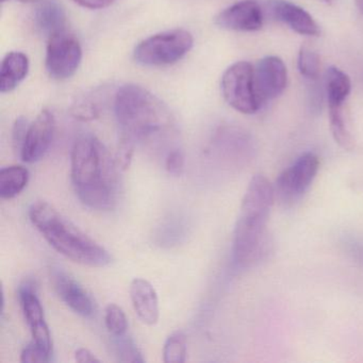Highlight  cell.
I'll return each instance as SVG.
<instances>
[{
    "mask_svg": "<svg viewBox=\"0 0 363 363\" xmlns=\"http://www.w3.org/2000/svg\"><path fill=\"white\" fill-rule=\"evenodd\" d=\"M118 164L106 146L93 135L79 138L71 152V179L86 207L109 211L118 201Z\"/></svg>",
    "mask_w": 363,
    "mask_h": 363,
    "instance_id": "1",
    "label": "cell"
},
{
    "mask_svg": "<svg viewBox=\"0 0 363 363\" xmlns=\"http://www.w3.org/2000/svg\"><path fill=\"white\" fill-rule=\"evenodd\" d=\"M275 189L265 176L255 175L242 201L233 235V260L250 267L267 254V227L275 201Z\"/></svg>",
    "mask_w": 363,
    "mask_h": 363,
    "instance_id": "2",
    "label": "cell"
},
{
    "mask_svg": "<svg viewBox=\"0 0 363 363\" xmlns=\"http://www.w3.org/2000/svg\"><path fill=\"white\" fill-rule=\"evenodd\" d=\"M28 214L33 226L50 245L69 260L91 267H105L112 262V256L105 247L48 201H35Z\"/></svg>",
    "mask_w": 363,
    "mask_h": 363,
    "instance_id": "3",
    "label": "cell"
},
{
    "mask_svg": "<svg viewBox=\"0 0 363 363\" xmlns=\"http://www.w3.org/2000/svg\"><path fill=\"white\" fill-rule=\"evenodd\" d=\"M114 111L122 137L133 142L148 139L172 126L167 106L137 84H126L118 90Z\"/></svg>",
    "mask_w": 363,
    "mask_h": 363,
    "instance_id": "4",
    "label": "cell"
},
{
    "mask_svg": "<svg viewBox=\"0 0 363 363\" xmlns=\"http://www.w3.org/2000/svg\"><path fill=\"white\" fill-rule=\"evenodd\" d=\"M194 39L189 31L175 29L152 35L135 48V60L146 67H164L182 60L192 50Z\"/></svg>",
    "mask_w": 363,
    "mask_h": 363,
    "instance_id": "5",
    "label": "cell"
},
{
    "mask_svg": "<svg viewBox=\"0 0 363 363\" xmlns=\"http://www.w3.org/2000/svg\"><path fill=\"white\" fill-rule=\"evenodd\" d=\"M222 92L229 106L243 114H254L260 108L255 88V69L240 61L229 67L222 78Z\"/></svg>",
    "mask_w": 363,
    "mask_h": 363,
    "instance_id": "6",
    "label": "cell"
},
{
    "mask_svg": "<svg viewBox=\"0 0 363 363\" xmlns=\"http://www.w3.org/2000/svg\"><path fill=\"white\" fill-rule=\"evenodd\" d=\"M320 169V160L316 155L306 152L284 169L276 180V199L281 203H293L298 201L315 179Z\"/></svg>",
    "mask_w": 363,
    "mask_h": 363,
    "instance_id": "7",
    "label": "cell"
},
{
    "mask_svg": "<svg viewBox=\"0 0 363 363\" xmlns=\"http://www.w3.org/2000/svg\"><path fill=\"white\" fill-rule=\"evenodd\" d=\"M82 59V45L73 35L65 30L48 38L45 67L50 77L69 79L75 75Z\"/></svg>",
    "mask_w": 363,
    "mask_h": 363,
    "instance_id": "8",
    "label": "cell"
},
{
    "mask_svg": "<svg viewBox=\"0 0 363 363\" xmlns=\"http://www.w3.org/2000/svg\"><path fill=\"white\" fill-rule=\"evenodd\" d=\"M20 301L27 324L30 328L33 342L40 348L52 354V341L50 328L44 315L43 307L37 293L33 280H25L20 286Z\"/></svg>",
    "mask_w": 363,
    "mask_h": 363,
    "instance_id": "9",
    "label": "cell"
},
{
    "mask_svg": "<svg viewBox=\"0 0 363 363\" xmlns=\"http://www.w3.org/2000/svg\"><path fill=\"white\" fill-rule=\"evenodd\" d=\"M56 120L50 110H42L35 121L29 125L26 139L21 152V159L26 163L41 160L52 145Z\"/></svg>",
    "mask_w": 363,
    "mask_h": 363,
    "instance_id": "10",
    "label": "cell"
},
{
    "mask_svg": "<svg viewBox=\"0 0 363 363\" xmlns=\"http://www.w3.org/2000/svg\"><path fill=\"white\" fill-rule=\"evenodd\" d=\"M286 84L288 71L281 59L269 56L259 61L255 69V88L260 104L281 95Z\"/></svg>",
    "mask_w": 363,
    "mask_h": 363,
    "instance_id": "11",
    "label": "cell"
},
{
    "mask_svg": "<svg viewBox=\"0 0 363 363\" xmlns=\"http://www.w3.org/2000/svg\"><path fill=\"white\" fill-rule=\"evenodd\" d=\"M50 277L55 291L65 305L84 318H91L94 314L92 297L75 278L59 267L50 269Z\"/></svg>",
    "mask_w": 363,
    "mask_h": 363,
    "instance_id": "12",
    "label": "cell"
},
{
    "mask_svg": "<svg viewBox=\"0 0 363 363\" xmlns=\"http://www.w3.org/2000/svg\"><path fill=\"white\" fill-rule=\"evenodd\" d=\"M263 11L256 0H242L218 13L216 24L220 28L241 33H254L263 26Z\"/></svg>",
    "mask_w": 363,
    "mask_h": 363,
    "instance_id": "13",
    "label": "cell"
},
{
    "mask_svg": "<svg viewBox=\"0 0 363 363\" xmlns=\"http://www.w3.org/2000/svg\"><path fill=\"white\" fill-rule=\"evenodd\" d=\"M271 9L278 21L288 25L298 35L308 37H318L320 35L318 23L303 8L286 0H274L271 3Z\"/></svg>",
    "mask_w": 363,
    "mask_h": 363,
    "instance_id": "14",
    "label": "cell"
},
{
    "mask_svg": "<svg viewBox=\"0 0 363 363\" xmlns=\"http://www.w3.org/2000/svg\"><path fill=\"white\" fill-rule=\"evenodd\" d=\"M130 299L133 309L144 324L156 325L160 315L158 294L152 284L143 278H135L130 284Z\"/></svg>",
    "mask_w": 363,
    "mask_h": 363,
    "instance_id": "15",
    "label": "cell"
},
{
    "mask_svg": "<svg viewBox=\"0 0 363 363\" xmlns=\"http://www.w3.org/2000/svg\"><path fill=\"white\" fill-rule=\"evenodd\" d=\"M29 72V59L21 52L6 55L0 67V92L9 93L16 90L27 77Z\"/></svg>",
    "mask_w": 363,
    "mask_h": 363,
    "instance_id": "16",
    "label": "cell"
},
{
    "mask_svg": "<svg viewBox=\"0 0 363 363\" xmlns=\"http://www.w3.org/2000/svg\"><path fill=\"white\" fill-rule=\"evenodd\" d=\"M35 22L38 29L50 38L65 30L67 16L62 6L56 0H38Z\"/></svg>",
    "mask_w": 363,
    "mask_h": 363,
    "instance_id": "17",
    "label": "cell"
},
{
    "mask_svg": "<svg viewBox=\"0 0 363 363\" xmlns=\"http://www.w3.org/2000/svg\"><path fill=\"white\" fill-rule=\"evenodd\" d=\"M29 171L21 165L4 167L0 171V197L11 199L20 195L29 182Z\"/></svg>",
    "mask_w": 363,
    "mask_h": 363,
    "instance_id": "18",
    "label": "cell"
},
{
    "mask_svg": "<svg viewBox=\"0 0 363 363\" xmlns=\"http://www.w3.org/2000/svg\"><path fill=\"white\" fill-rule=\"evenodd\" d=\"M352 90V82L347 74L331 67L326 72V92L329 107H343Z\"/></svg>",
    "mask_w": 363,
    "mask_h": 363,
    "instance_id": "19",
    "label": "cell"
},
{
    "mask_svg": "<svg viewBox=\"0 0 363 363\" xmlns=\"http://www.w3.org/2000/svg\"><path fill=\"white\" fill-rule=\"evenodd\" d=\"M329 123L335 141L344 150H352L354 138L344 118L343 107H329Z\"/></svg>",
    "mask_w": 363,
    "mask_h": 363,
    "instance_id": "20",
    "label": "cell"
},
{
    "mask_svg": "<svg viewBox=\"0 0 363 363\" xmlns=\"http://www.w3.org/2000/svg\"><path fill=\"white\" fill-rule=\"evenodd\" d=\"M186 359V337L182 331H174L163 347L164 363H184Z\"/></svg>",
    "mask_w": 363,
    "mask_h": 363,
    "instance_id": "21",
    "label": "cell"
},
{
    "mask_svg": "<svg viewBox=\"0 0 363 363\" xmlns=\"http://www.w3.org/2000/svg\"><path fill=\"white\" fill-rule=\"evenodd\" d=\"M105 325L112 337L126 335L128 320L124 310L116 303H109L105 309Z\"/></svg>",
    "mask_w": 363,
    "mask_h": 363,
    "instance_id": "22",
    "label": "cell"
},
{
    "mask_svg": "<svg viewBox=\"0 0 363 363\" xmlns=\"http://www.w3.org/2000/svg\"><path fill=\"white\" fill-rule=\"evenodd\" d=\"M297 67L299 73L308 79H316L320 74V56L309 46H301L297 58Z\"/></svg>",
    "mask_w": 363,
    "mask_h": 363,
    "instance_id": "23",
    "label": "cell"
},
{
    "mask_svg": "<svg viewBox=\"0 0 363 363\" xmlns=\"http://www.w3.org/2000/svg\"><path fill=\"white\" fill-rule=\"evenodd\" d=\"M112 337L114 339L113 347L116 354L121 362L143 363L145 361L131 337H127V335Z\"/></svg>",
    "mask_w": 363,
    "mask_h": 363,
    "instance_id": "24",
    "label": "cell"
},
{
    "mask_svg": "<svg viewBox=\"0 0 363 363\" xmlns=\"http://www.w3.org/2000/svg\"><path fill=\"white\" fill-rule=\"evenodd\" d=\"M135 142L127 138H121L120 145L116 152V162L118 169L122 171H126L130 167L133 152H135Z\"/></svg>",
    "mask_w": 363,
    "mask_h": 363,
    "instance_id": "25",
    "label": "cell"
},
{
    "mask_svg": "<svg viewBox=\"0 0 363 363\" xmlns=\"http://www.w3.org/2000/svg\"><path fill=\"white\" fill-rule=\"evenodd\" d=\"M52 360V354L44 352L35 342L26 346L21 354L22 363H46Z\"/></svg>",
    "mask_w": 363,
    "mask_h": 363,
    "instance_id": "26",
    "label": "cell"
},
{
    "mask_svg": "<svg viewBox=\"0 0 363 363\" xmlns=\"http://www.w3.org/2000/svg\"><path fill=\"white\" fill-rule=\"evenodd\" d=\"M28 120L24 116H21L14 123L13 130H12V144L13 150L16 154L20 156L22 152L23 145H24L25 139H26L27 131L29 128Z\"/></svg>",
    "mask_w": 363,
    "mask_h": 363,
    "instance_id": "27",
    "label": "cell"
},
{
    "mask_svg": "<svg viewBox=\"0 0 363 363\" xmlns=\"http://www.w3.org/2000/svg\"><path fill=\"white\" fill-rule=\"evenodd\" d=\"M186 158L182 150H174L169 152L167 159H165V169L171 175H182L184 169Z\"/></svg>",
    "mask_w": 363,
    "mask_h": 363,
    "instance_id": "28",
    "label": "cell"
},
{
    "mask_svg": "<svg viewBox=\"0 0 363 363\" xmlns=\"http://www.w3.org/2000/svg\"><path fill=\"white\" fill-rule=\"evenodd\" d=\"M71 113L77 120L88 122L95 120L99 116V110L92 104L80 103L72 108Z\"/></svg>",
    "mask_w": 363,
    "mask_h": 363,
    "instance_id": "29",
    "label": "cell"
},
{
    "mask_svg": "<svg viewBox=\"0 0 363 363\" xmlns=\"http://www.w3.org/2000/svg\"><path fill=\"white\" fill-rule=\"evenodd\" d=\"M76 4L86 9H104L109 7L116 0H74Z\"/></svg>",
    "mask_w": 363,
    "mask_h": 363,
    "instance_id": "30",
    "label": "cell"
},
{
    "mask_svg": "<svg viewBox=\"0 0 363 363\" xmlns=\"http://www.w3.org/2000/svg\"><path fill=\"white\" fill-rule=\"evenodd\" d=\"M75 360L78 363H101V360L88 348H78L75 352Z\"/></svg>",
    "mask_w": 363,
    "mask_h": 363,
    "instance_id": "31",
    "label": "cell"
},
{
    "mask_svg": "<svg viewBox=\"0 0 363 363\" xmlns=\"http://www.w3.org/2000/svg\"><path fill=\"white\" fill-rule=\"evenodd\" d=\"M350 254L357 263L363 267V245L358 243H352L350 245Z\"/></svg>",
    "mask_w": 363,
    "mask_h": 363,
    "instance_id": "32",
    "label": "cell"
},
{
    "mask_svg": "<svg viewBox=\"0 0 363 363\" xmlns=\"http://www.w3.org/2000/svg\"><path fill=\"white\" fill-rule=\"evenodd\" d=\"M354 4H356L357 8H358L359 11L363 14V0H354Z\"/></svg>",
    "mask_w": 363,
    "mask_h": 363,
    "instance_id": "33",
    "label": "cell"
},
{
    "mask_svg": "<svg viewBox=\"0 0 363 363\" xmlns=\"http://www.w3.org/2000/svg\"><path fill=\"white\" fill-rule=\"evenodd\" d=\"M1 3H6L8 0H0ZM21 1H38V0H21Z\"/></svg>",
    "mask_w": 363,
    "mask_h": 363,
    "instance_id": "34",
    "label": "cell"
},
{
    "mask_svg": "<svg viewBox=\"0 0 363 363\" xmlns=\"http://www.w3.org/2000/svg\"><path fill=\"white\" fill-rule=\"evenodd\" d=\"M325 3H331L333 0H324Z\"/></svg>",
    "mask_w": 363,
    "mask_h": 363,
    "instance_id": "35",
    "label": "cell"
}]
</instances>
